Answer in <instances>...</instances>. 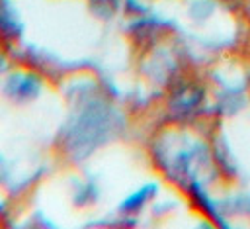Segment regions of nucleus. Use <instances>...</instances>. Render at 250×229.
Instances as JSON below:
<instances>
[{
    "mask_svg": "<svg viewBox=\"0 0 250 229\" xmlns=\"http://www.w3.org/2000/svg\"><path fill=\"white\" fill-rule=\"evenodd\" d=\"M154 192H156V186H152V184H150V186H145L141 192H137V194H133L131 198H127V200L121 204V207H123V209H127V211L137 209V207H139V206H143V204H145V202H146Z\"/></svg>",
    "mask_w": 250,
    "mask_h": 229,
    "instance_id": "1",
    "label": "nucleus"
}]
</instances>
